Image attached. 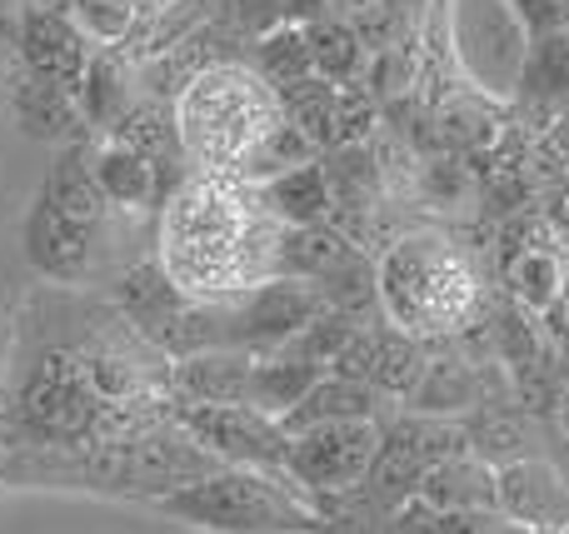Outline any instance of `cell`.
I'll return each instance as SVG.
<instances>
[{
  "label": "cell",
  "instance_id": "cell-1",
  "mask_svg": "<svg viewBox=\"0 0 569 534\" xmlns=\"http://www.w3.org/2000/svg\"><path fill=\"white\" fill-rule=\"evenodd\" d=\"M280 235L260 185L190 170L156 220V260L180 295L220 305L280 280Z\"/></svg>",
  "mask_w": 569,
  "mask_h": 534
},
{
  "label": "cell",
  "instance_id": "cell-2",
  "mask_svg": "<svg viewBox=\"0 0 569 534\" xmlns=\"http://www.w3.org/2000/svg\"><path fill=\"white\" fill-rule=\"evenodd\" d=\"M284 125L280 95L250 60H220L176 95L180 155L200 175H240Z\"/></svg>",
  "mask_w": 569,
  "mask_h": 534
},
{
  "label": "cell",
  "instance_id": "cell-3",
  "mask_svg": "<svg viewBox=\"0 0 569 534\" xmlns=\"http://www.w3.org/2000/svg\"><path fill=\"white\" fill-rule=\"evenodd\" d=\"M375 295L405 340H445L480 310V275L450 235L410 230L375 265Z\"/></svg>",
  "mask_w": 569,
  "mask_h": 534
},
{
  "label": "cell",
  "instance_id": "cell-4",
  "mask_svg": "<svg viewBox=\"0 0 569 534\" xmlns=\"http://www.w3.org/2000/svg\"><path fill=\"white\" fill-rule=\"evenodd\" d=\"M160 515L196 525L210 534H305L315 530V515L290 495V485L266 470L220 465L216 475L156 500Z\"/></svg>",
  "mask_w": 569,
  "mask_h": 534
},
{
  "label": "cell",
  "instance_id": "cell-5",
  "mask_svg": "<svg viewBox=\"0 0 569 534\" xmlns=\"http://www.w3.org/2000/svg\"><path fill=\"white\" fill-rule=\"evenodd\" d=\"M136 225L126 215H110V220H76L66 210H56L46 195L30 200L26 220H20V250H26L30 270L50 285H66V290H96L100 280H116L126 265L136 260H120L116 255V240L120 230Z\"/></svg>",
  "mask_w": 569,
  "mask_h": 534
},
{
  "label": "cell",
  "instance_id": "cell-6",
  "mask_svg": "<svg viewBox=\"0 0 569 534\" xmlns=\"http://www.w3.org/2000/svg\"><path fill=\"white\" fill-rule=\"evenodd\" d=\"M176 425L206 450L210 460H230L236 470H280L290 460V445L270 415L250 405H180L176 400Z\"/></svg>",
  "mask_w": 569,
  "mask_h": 534
},
{
  "label": "cell",
  "instance_id": "cell-7",
  "mask_svg": "<svg viewBox=\"0 0 569 534\" xmlns=\"http://www.w3.org/2000/svg\"><path fill=\"white\" fill-rule=\"evenodd\" d=\"M90 56H96V46H90V36L66 16V10L30 6L26 16H20L16 70H30V75H40V80H56V85H66V90H80Z\"/></svg>",
  "mask_w": 569,
  "mask_h": 534
},
{
  "label": "cell",
  "instance_id": "cell-8",
  "mask_svg": "<svg viewBox=\"0 0 569 534\" xmlns=\"http://www.w3.org/2000/svg\"><path fill=\"white\" fill-rule=\"evenodd\" d=\"M90 175H96V190L106 195V205L126 220L156 215L166 210L170 185L146 155L116 145V140H90Z\"/></svg>",
  "mask_w": 569,
  "mask_h": 534
},
{
  "label": "cell",
  "instance_id": "cell-9",
  "mask_svg": "<svg viewBox=\"0 0 569 534\" xmlns=\"http://www.w3.org/2000/svg\"><path fill=\"white\" fill-rule=\"evenodd\" d=\"M370 460V430L365 425H350V420H335V425H315L305 430L300 440L290 445V460L284 465L305 480V485H345L355 480Z\"/></svg>",
  "mask_w": 569,
  "mask_h": 534
},
{
  "label": "cell",
  "instance_id": "cell-10",
  "mask_svg": "<svg viewBox=\"0 0 569 534\" xmlns=\"http://www.w3.org/2000/svg\"><path fill=\"white\" fill-rule=\"evenodd\" d=\"M10 110H16V125L36 140H50V145H76V140H90V125L80 115L76 90L56 85V80H40L30 70H16L10 75Z\"/></svg>",
  "mask_w": 569,
  "mask_h": 534
},
{
  "label": "cell",
  "instance_id": "cell-11",
  "mask_svg": "<svg viewBox=\"0 0 569 534\" xmlns=\"http://www.w3.org/2000/svg\"><path fill=\"white\" fill-rule=\"evenodd\" d=\"M250 365L240 350H200L170 360V395L180 405H250Z\"/></svg>",
  "mask_w": 569,
  "mask_h": 534
},
{
  "label": "cell",
  "instance_id": "cell-12",
  "mask_svg": "<svg viewBox=\"0 0 569 534\" xmlns=\"http://www.w3.org/2000/svg\"><path fill=\"white\" fill-rule=\"evenodd\" d=\"M520 95L535 105L565 110L569 105V26L545 30L525 46L520 60Z\"/></svg>",
  "mask_w": 569,
  "mask_h": 534
},
{
  "label": "cell",
  "instance_id": "cell-13",
  "mask_svg": "<svg viewBox=\"0 0 569 534\" xmlns=\"http://www.w3.org/2000/svg\"><path fill=\"white\" fill-rule=\"evenodd\" d=\"M260 195H266V205L276 210L280 225L300 230V225H320L325 215H330V180H325L320 160H310V165L300 170H284V175L266 180L260 185Z\"/></svg>",
  "mask_w": 569,
  "mask_h": 534
},
{
  "label": "cell",
  "instance_id": "cell-14",
  "mask_svg": "<svg viewBox=\"0 0 569 534\" xmlns=\"http://www.w3.org/2000/svg\"><path fill=\"white\" fill-rule=\"evenodd\" d=\"M305 36H310V66L320 80H330V85H350L355 75L365 70V40L360 30L350 26V20L340 16H320L305 26Z\"/></svg>",
  "mask_w": 569,
  "mask_h": 534
},
{
  "label": "cell",
  "instance_id": "cell-15",
  "mask_svg": "<svg viewBox=\"0 0 569 534\" xmlns=\"http://www.w3.org/2000/svg\"><path fill=\"white\" fill-rule=\"evenodd\" d=\"M250 66H256V75L270 80L276 90L295 85V80H305V75H315L310 36H305V26H290V20H284V26L266 30V36L250 46Z\"/></svg>",
  "mask_w": 569,
  "mask_h": 534
},
{
  "label": "cell",
  "instance_id": "cell-16",
  "mask_svg": "<svg viewBox=\"0 0 569 534\" xmlns=\"http://www.w3.org/2000/svg\"><path fill=\"white\" fill-rule=\"evenodd\" d=\"M440 125H445V135H450L455 145H470V150H485V145L500 140V120H495L480 100H460V105H450L440 115Z\"/></svg>",
  "mask_w": 569,
  "mask_h": 534
},
{
  "label": "cell",
  "instance_id": "cell-17",
  "mask_svg": "<svg viewBox=\"0 0 569 534\" xmlns=\"http://www.w3.org/2000/svg\"><path fill=\"white\" fill-rule=\"evenodd\" d=\"M36 6V0H0V75H16V30L20 16Z\"/></svg>",
  "mask_w": 569,
  "mask_h": 534
},
{
  "label": "cell",
  "instance_id": "cell-18",
  "mask_svg": "<svg viewBox=\"0 0 569 534\" xmlns=\"http://www.w3.org/2000/svg\"><path fill=\"white\" fill-rule=\"evenodd\" d=\"M10 480H16V445L0 435V490H10Z\"/></svg>",
  "mask_w": 569,
  "mask_h": 534
},
{
  "label": "cell",
  "instance_id": "cell-19",
  "mask_svg": "<svg viewBox=\"0 0 569 534\" xmlns=\"http://www.w3.org/2000/svg\"><path fill=\"white\" fill-rule=\"evenodd\" d=\"M560 115H565V125H569V105H565V110H560Z\"/></svg>",
  "mask_w": 569,
  "mask_h": 534
}]
</instances>
